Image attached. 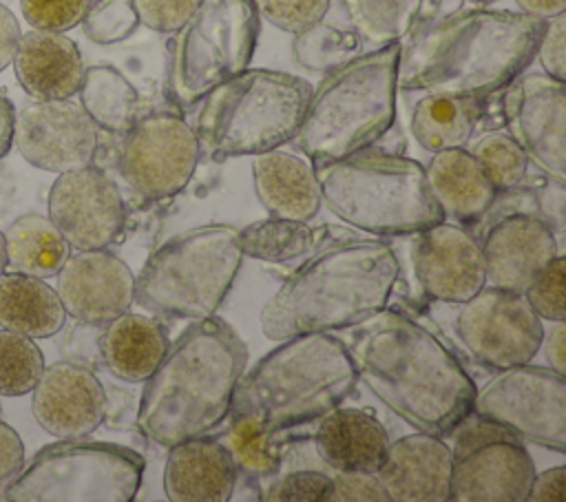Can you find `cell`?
Returning a JSON list of instances; mask_svg holds the SVG:
<instances>
[{
    "label": "cell",
    "mask_w": 566,
    "mask_h": 502,
    "mask_svg": "<svg viewBox=\"0 0 566 502\" xmlns=\"http://www.w3.org/2000/svg\"><path fill=\"white\" fill-rule=\"evenodd\" d=\"M312 93L298 75L245 69L217 84L199 102L195 135L203 157L226 161L292 142Z\"/></svg>",
    "instance_id": "ba28073f"
},
{
    "label": "cell",
    "mask_w": 566,
    "mask_h": 502,
    "mask_svg": "<svg viewBox=\"0 0 566 502\" xmlns=\"http://www.w3.org/2000/svg\"><path fill=\"white\" fill-rule=\"evenodd\" d=\"M4 248L7 265L13 272L38 279L55 276L71 254V245L62 232L49 217L38 212L20 215L9 223L4 232Z\"/></svg>",
    "instance_id": "1f68e13d"
},
{
    "label": "cell",
    "mask_w": 566,
    "mask_h": 502,
    "mask_svg": "<svg viewBox=\"0 0 566 502\" xmlns=\"http://www.w3.org/2000/svg\"><path fill=\"white\" fill-rule=\"evenodd\" d=\"M566 181L546 177V184L537 190V208L542 212V221L559 234L564 230V210H566Z\"/></svg>",
    "instance_id": "f907efd6"
},
{
    "label": "cell",
    "mask_w": 566,
    "mask_h": 502,
    "mask_svg": "<svg viewBox=\"0 0 566 502\" xmlns=\"http://www.w3.org/2000/svg\"><path fill=\"white\" fill-rule=\"evenodd\" d=\"M13 117H15V108L11 100L0 93V159L9 155L13 146Z\"/></svg>",
    "instance_id": "11a10c76"
},
{
    "label": "cell",
    "mask_w": 566,
    "mask_h": 502,
    "mask_svg": "<svg viewBox=\"0 0 566 502\" xmlns=\"http://www.w3.org/2000/svg\"><path fill=\"white\" fill-rule=\"evenodd\" d=\"M55 276L62 307L77 323L106 325L135 303V274L106 248L69 254Z\"/></svg>",
    "instance_id": "d6986e66"
},
{
    "label": "cell",
    "mask_w": 566,
    "mask_h": 502,
    "mask_svg": "<svg viewBox=\"0 0 566 502\" xmlns=\"http://www.w3.org/2000/svg\"><path fill=\"white\" fill-rule=\"evenodd\" d=\"M201 159L195 128L170 111L137 117L122 133L117 170L142 199L159 201L181 192Z\"/></svg>",
    "instance_id": "4fadbf2b"
},
{
    "label": "cell",
    "mask_w": 566,
    "mask_h": 502,
    "mask_svg": "<svg viewBox=\"0 0 566 502\" xmlns=\"http://www.w3.org/2000/svg\"><path fill=\"white\" fill-rule=\"evenodd\" d=\"M245 363V343L223 318L192 321L144 380L137 429L164 449L208 436L230 416Z\"/></svg>",
    "instance_id": "3957f363"
},
{
    "label": "cell",
    "mask_w": 566,
    "mask_h": 502,
    "mask_svg": "<svg viewBox=\"0 0 566 502\" xmlns=\"http://www.w3.org/2000/svg\"><path fill=\"white\" fill-rule=\"evenodd\" d=\"M243 263L239 228L206 223L150 252L135 276V303L148 314L199 321L228 296Z\"/></svg>",
    "instance_id": "9c48e42d"
},
{
    "label": "cell",
    "mask_w": 566,
    "mask_h": 502,
    "mask_svg": "<svg viewBox=\"0 0 566 502\" xmlns=\"http://www.w3.org/2000/svg\"><path fill=\"white\" fill-rule=\"evenodd\" d=\"M44 369L35 338L0 330V396H22L33 389Z\"/></svg>",
    "instance_id": "f35d334b"
},
{
    "label": "cell",
    "mask_w": 566,
    "mask_h": 502,
    "mask_svg": "<svg viewBox=\"0 0 566 502\" xmlns=\"http://www.w3.org/2000/svg\"><path fill=\"white\" fill-rule=\"evenodd\" d=\"M239 471L228 447L217 438H188L168 447L164 493L170 502H228Z\"/></svg>",
    "instance_id": "cb8c5ba5"
},
{
    "label": "cell",
    "mask_w": 566,
    "mask_h": 502,
    "mask_svg": "<svg viewBox=\"0 0 566 502\" xmlns=\"http://www.w3.org/2000/svg\"><path fill=\"white\" fill-rule=\"evenodd\" d=\"M66 323L57 292L38 276L0 274V327L29 338H51Z\"/></svg>",
    "instance_id": "f546056e"
},
{
    "label": "cell",
    "mask_w": 566,
    "mask_h": 502,
    "mask_svg": "<svg viewBox=\"0 0 566 502\" xmlns=\"http://www.w3.org/2000/svg\"><path fill=\"white\" fill-rule=\"evenodd\" d=\"M252 181L261 206L272 217L310 221L323 206L312 161L290 150L252 155Z\"/></svg>",
    "instance_id": "484cf974"
},
{
    "label": "cell",
    "mask_w": 566,
    "mask_h": 502,
    "mask_svg": "<svg viewBox=\"0 0 566 502\" xmlns=\"http://www.w3.org/2000/svg\"><path fill=\"white\" fill-rule=\"evenodd\" d=\"M325 208L347 226L376 237H407L444 221L424 166L376 144L340 159L312 164Z\"/></svg>",
    "instance_id": "52a82bcc"
},
{
    "label": "cell",
    "mask_w": 566,
    "mask_h": 502,
    "mask_svg": "<svg viewBox=\"0 0 566 502\" xmlns=\"http://www.w3.org/2000/svg\"><path fill=\"white\" fill-rule=\"evenodd\" d=\"M535 57L539 60L546 75L559 82L566 80V15L564 13H557L544 20Z\"/></svg>",
    "instance_id": "c3c4849f"
},
{
    "label": "cell",
    "mask_w": 566,
    "mask_h": 502,
    "mask_svg": "<svg viewBox=\"0 0 566 502\" xmlns=\"http://www.w3.org/2000/svg\"><path fill=\"white\" fill-rule=\"evenodd\" d=\"M27 462L24 445L18 431L0 420V500L4 498L7 487L18 478Z\"/></svg>",
    "instance_id": "681fc988"
},
{
    "label": "cell",
    "mask_w": 566,
    "mask_h": 502,
    "mask_svg": "<svg viewBox=\"0 0 566 502\" xmlns=\"http://www.w3.org/2000/svg\"><path fill=\"white\" fill-rule=\"evenodd\" d=\"M13 146L27 164L60 175L93 164L99 128L71 97L35 100L13 117Z\"/></svg>",
    "instance_id": "e0dca14e"
},
{
    "label": "cell",
    "mask_w": 566,
    "mask_h": 502,
    "mask_svg": "<svg viewBox=\"0 0 566 502\" xmlns=\"http://www.w3.org/2000/svg\"><path fill=\"white\" fill-rule=\"evenodd\" d=\"M11 64L18 84L33 100H69L80 91L84 77L77 44L57 31L22 33Z\"/></svg>",
    "instance_id": "d4e9b609"
},
{
    "label": "cell",
    "mask_w": 566,
    "mask_h": 502,
    "mask_svg": "<svg viewBox=\"0 0 566 502\" xmlns=\"http://www.w3.org/2000/svg\"><path fill=\"white\" fill-rule=\"evenodd\" d=\"M239 245L243 257L281 263L310 254L316 245V232L307 221L270 217L241 228Z\"/></svg>",
    "instance_id": "e575fe53"
},
{
    "label": "cell",
    "mask_w": 566,
    "mask_h": 502,
    "mask_svg": "<svg viewBox=\"0 0 566 502\" xmlns=\"http://www.w3.org/2000/svg\"><path fill=\"white\" fill-rule=\"evenodd\" d=\"M349 330L345 345L358 380L416 431L447 438L471 411L473 378L424 325L382 307Z\"/></svg>",
    "instance_id": "6da1fadb"
},
{
    "label": "cell",
    "mask_w": 566,
    "mask_h": 502,
    "mask_svg": "<svg viewBox=\"0 0 566 502\" xmlns=\"http://www.w3.org/2000/svg\"><path fill=\"white\" fill-rule=\"evenodd\" d=\"M411 265L420 290L433 301L464 303L486 285L482 245L447 221L413 234Z\"/></svg>",
    "instance_id": "ac0fdd59"
},
{
    "label": "cell",
    "mask_w": 566,
    "mask_h": 502,
    "mask_svg": "<svg viewBox=\"0 0 566 502\" xmlns=\"http://www.w3.org/2000/svg\"><path fill=\"white\" fill-rule=\"evenodd\" d=\"M259 29L261 18L252 0H199L168 44L170 102L192 108L217 84L245 71Z\"/></svg>",
    "instance_id": "30bf717a"
},
{
    "label": "cell",
    "mask_w": 566,
    "mask_h": 502,
    "mask_svg": "<svg viewBox=\"0 0 566 502\" xmlns=\"http://www.w3.org/2000/svg\"><path fill=\"white\" fill-rule=\"evenodd\" d=\"M464 2H471L473 7H491V4H495L497 0H464Z\"/></svg>",
    "instance_id": "680465c9"
},
{
    "label": "cell",
    "mask_w": 566,
    "mask_h": 502,
    "mask_svg": "<svg viewBox=\"0 0 566 502\" xmlns=\"http://www.w3.org/2000/svg\"><path fill=\"white\" fill-rule=\"evenodd\" d=\"M325 502H389V498L376 473L336 471Z\"/></svg>",
    "instance_id": "7dc6e473"
},
{
    "label": "cell",
    "mask_w": 566,
    "mask_h": 502,
    "mask_svg": "<svg viewBox=\"0 0 566 502\" xmlns=\"http://www.w3.org/2000/svg\"><path fill=\"white\" fill-rule=\"evenodd\" d=\"M506 133L539 172L566 181V95L564 82L546 73H522L502 88Z\"/></svg>",
    "instance_id": "9a60e30c"
},
{
    "label": "cell",
    "mask_w": 566,
    "mask_h": 502,
    "mask_svg": "<svg viewBox=\"0 0 566 502\" xmlns=\"http://www.w3.org/2000/svg\"><path fill=\"white\" fill-rule=\"evenodd\" d=\"M427 188L444 217L475 221L491 210L497 192L467 148L436 150L424 168Z\"/></svg>",
    "instance_id": "83f0119b"
},
{
    "label": "cell",
    "mask_w": 566,
    "mask_h": 502,
    "mask_svg": "<svg viewBox=\"0 0 566 502\" xmlns=\"http://www.w3.org/2000/svg\"><path fill=\"white\" fill-rule=\"evenodd\" d=\"M451 438V453L453 460L484 447L497 440H520L511 429H506L504 425L495 422L493 418H486L482 414H475L473 409L469 414H464L447 433Z\"/></svg>",
    "instance_id": "ee69618b"
},
{
    "label": "cell",
    "mask_w": 566,
    "mask_h": 502,
    "mask_svg": "<svg viewBox=\"0 0 566 502\" xmlns=\"http://www.w3.org/2000/svg\"><path fill=\"white\" fill-rule=\"evenodd\" d=\"M544 20L506 9H458L402 42L398 88L484 100L535 60Z\"/></svg>",
    "instance_id": "7a4b0ae2"
},
{
    "label": "cell",
    "mask_w": 566,
    "mask_h": 502,
    "mask_svg": "<svg viewBox=\"0 0 566 502\" xmlns=\"http://www.w3.org/2000/svg\"><path fill=\"white\" fill-rule=\"evenodd\" d=\"M7 270V248H4V232L0 230V274Z\"/></svg>",
    "instance_id": "6f0895ef"
},
{
    "label": "cell",
    "mask_w": 566,
    "mask_h": 502,
    "mask_svg": "<svg viewBox=\"0 0 566 502\" xmlns=\"http://www.w3.org/2000/svg\"><path fill=\"white\" fill-rule=\"evenodd\" d=\"M564 473H566L564 464L548 467L539 473L535 471L528 493H526V502H562L564 500Z\"/></svg>",
    "instance_id": "816d5d0a"
},
{
    "label": "cell",
    "mask_w": 566,
    "mask_h": 502,
    "mask_svg": "<svg viewBox=\"0 0 566 502\" xmlns=\"http://www.w3.org/2000/svg\"><path fill=\"white\" fill-rule=\"evenodd\" d=\"M20 35L22 31H20L18 18L9 7L0 2V73L13 62Z\"/></svg>",
    "instance_id": "db71d44e"
},
{
    "label": "cell",
    "mask_w": 566,
    "mask_h": 502,
    "mask_svg": "<svg viewBox=\"0 0 566 502\" xmlns=\"http://www.w3.org/2000/svg\"><path fill=\"white\" fill-rule=\"evenodd\" d=\"M495 192H509L528 172V157L522 146L504 130H489L469 150Z\"/></svg>",
    "instance_id": "74e56055"
},
{
    "label": "cell",
    "mask_w": 566,
    "mask_h": 502,
    "mask_svg": "<svg viewBox=\"0 0 566 502\" xmlns=\"http://www.w3.org/2000/svg\"><path fill=\"white\" fill-rule=\"evenodd\" d=\"M93 0H20L22 15L33 29L64 33L82 22Z\"/></svg>",
    "instance_id": "f6af8a7d"
},
{
    "label": "cell",
    "mask_w": 566,
    "mask_h": 502,
    "mask_svg": "<svg viewBox=\"0 0 566 502\" xmlns=\"http://www.w3.org/2000/svg\"><path fill=\"white\" fill-rule=\"evenodd\" d=\"M480 102L482 100L424 93L411 111V135L429 153L464 148L478 126Z\"/></svg>",
    "instance_id": "4dcf8cb0"
},
{
    "label": "cell",
    "mask_w": 566,
    "mask_h": 502,
    "mask_svg": "<svg viewBox=\"0 0 566 502\" xmlns=\"http://www.w3.org/2000/svg\"><path fill=\"white\" fill-rule=\"evenodd\" d=\"M272 436L274 433L261 429L254 420L230 414L223 445L228 447L239 475L270 478L279 471L281 451Z\"/></svg>",
    "instance_id": "8d00e7d4"
},
{
    "label": "cell",
    "mask_w": 566,
    "mask_h": 502,
    "mask_svg": "<svg viewBox=\"0 0 566 502\" xmlns=\"http://www.w3.org/2000/svg\"><path fill=\"white\" fill-rule=\"evenodd\" d=\"M564 261L566 257L559 252L553 261H548L535 279L524 290L526 301L535 310L542 321H564L566 318V285H564Z\"/></svg>",
    "instance_id": "60d3db41"
},
{
    "label": "cell",
    "mask_w": 566,
    "mask_h": 502,
    "mask_svg": "<svg viewBox=\"0 0 566 502\" xmlns=\"http://www.w3.org/2000/svg\"><path fill=\"white\" fill-rule=\"evenodd\" d=\"M400 51L402 42H391L358 53L312 88L294 135L312 164L367 148L394 126Z\"/></svg>",
    "instance_id": "8992f818"
},
{
    "label": "cell",
    "mask_w": 566,
    "mask_h": 502,
    "mask_svg": "<svg viewBox=\"0 0 566 502\" xmlns=\"http://www.w3.org/2000/svg\"><path fill=\"white\" fill-rule=\"evenodd\" d=\"M533 475L535 464L522 440H497L453 460L449 500L526 502Z\"/></svg>",
    "instance_id": "603a6c76"
},
{
    "label": "cell",
    "mask_w": 566,
    "mask_h": 502,
    "mask_svg": "<svg viewBox=\"0 0 566 502\" xmlns=\"http://www.w3.org/2000/svg\"><path fill=\"white\" fill-rule=\"evenodd\" d=\"M453 453L444 438L424 431L389 442L374 471L391 502H447Z\"/></svg>",
    "instance_id": "7402d4cb"
},
{
    "label": "cell",
    "mask_w": 566,
    "mask_h": 502,
    "mask_svg": "<svg viewBox=\"0 0 566 502\" xmlns=\"http://www.w3.org/2000/svg\"><path fill=\"white\" fill-rule=\"evenodd\" d=\"M261 20L285 33H298L314 22H321L332 0H252Z\"/></svg>",
    "instance_id": "b9f144b4"
},
{
    "label": "cell",
    "mask_w": 566,
    "mask_h": 502,
    "mask_svg": "<svg viewBox=\"0 0 566 502\" xmlns=\"http://www.w3.org/2000/svg\"><path fill=\"white\" fill-rule=\"evenodd\" d=\"M482 245L486 283L524 292L535 274L559 254L557 234L528 212H513L495 221Z\"/></svg>",
    "instance_id": "44dd1931"
},
{
    "label": "cell",
    "mask_w": 566,
    "mask_h": 502,
    "mask_svg": "<svg viewBox=\"0 0 566 502\" xmlns=\"http://www.w3.org/2000/svg\"><path fill=\"white\" fill-rule=\"evenodd\" d=\"M400 276L396 250L385 239H349L303 261L261 310V332L283 341L310 332L360 325L387 307Z\"/></svg>",
    "instance_id": "277c9868"
},
{
    "label": "cell",
    "mask_w": 566,
    "mask_h": 502,
    "mask_svg": "<svg viewBox=\"0 0 566 502\" xmlns=\"http://www.w3.org/2000/svg\"><path fill=\"white\" fill-rule=\"evenodd\" d=\"M139 451L99 440L62 438L42 447L7 487L9 502H130L144 480Z\"/></svg>",
    "instance_id": "8fae6325"
},
{
    "label": "cell",
    "mask_w": 566,
    "mask_h": 502,
    "mask_svg": "<svg viewBox=\"0 0 566 502\" xmlns=\"http://www.w3.org/2000/svg\"><path fill=\"white\" fill-rule=\"evenodd\" d=\"M460 305L455 332L480 365L497 372L531 363L542 349L544 321L524 292L484 285Z\"/></svg>",
    "instance_id": "5bb4252c"
},
{
    "label": "cell",
    "mask_w": 566,
    "mask_h": 502,
    "mask_svg": "<svg viewBox=\"0 0 566 502\" xmlns=\"http://www.w3.org/2000/svg\"><path fill=\"white\" fill-rule=\"evenodd\" d=\"M130 2L135 7L139 22L157 33H175L199 4V0H130Z\"/></svg>",
    "instance_id": "bcb514c9"
},
{
    "label": "cell",
    "mask_w": 566,
    "mask_h": 502,
    "mask_svg": "<svg viewBox=\"0 0 566 502\" xmlns=\"http://www.w3.org/2000/svg\"><path fill=\"white\" fill-rule=\"evenodd\" d=\"M108 398L99 378L84 365L57 360L44 365L31 389L35 422L55 438H84L106 418Z\"/></svg>",
    "instance_id": "ffe728a7"
},
{
    "label": "cell",
    "mask_w": 566,
    "mask_h": 502,
    "mask_svg": "<svg viewBox=\"0 0 566 502\" xmlns=\"http://www.w3.org/2000/svg\"><path fill=\"white\" fill-rule=\"evenodd\" d=\"M515 2L522 13L535 15L539 20H548L566 11V0H515Z\"/></svg>",
    "instance_id": "9f6ffc18"
},
{
    "label": "cell",
    "mask_w": 566,
    "mask_h": 502,
    "mask_svg": "<svg viewBox=\"0 0 566 502\" xmlns=\"http://www.w3.org/2000/svg\"><path fill=\"white\" fill-rule=\"evenodd\" d=\"M349 27L371 46L405 42L433 22V0H340Z\"/></svg>",
    "instance_id": "d6a6232c"
},
{
    "label": "cell",
    "mask_w": 566,
    "mask_h": 502,
    "mask_svg": "<svg viewBox=\"0 0 566 502\" xmlns=\"http://www.w3.org/2000/svg\"><path fill=\"white\" fill-rule=\"evenodd\" d=\"M475 414L493 418L520 440L562 453L566 449V376L531 363L497 369L480 389Z\"/></svg>",
    "instance_id": "7c38bea8"
},
{
    "label": "cell",
    "mask_w": 566,
    "mask_h": 502,
    "mask_svg": "<svg viewBox=\"0 0 566 502\" xmlns=\"http://www.w3.org/2000/svg\"><path fill=\"white\" fill-rule=\"evenodd\" d=\"M46 217L75 250L108 248L122 232L126 206L119 186L88 164L60 172L49 188Z\"/></svg>",
    "instance_id": "2e32d148"
},
{
    "label": "cell",
    "mask_w": 566,
    "mask_h": 502,
    "mask_svg": "<svg viewBox=\"0 0 566 502\" xmlns=\"http://www.w3.org/2000/svg\"><path fill=\"white\" fill-rule=\"evenodd\" d=\"M77 93L80 106L86 111L93 124L106 133L122 135L139 117L137 88L108 64L84 69Z\"/></svg>",
    "instance_id": "836d02e7"
},
{
    "label": "cell",
    "mask_w": 566,
    "mask_h": 502,
    "mask_svg": "<svg viewBox=\"0 0 566 502\" xmlns=\"http://www.w3.org/2000/svg\"><path fill=\"white\" fill-rule=\"evenodd\" d=\"M170 345L166 327L148 314L124 312L104 325L99 354L106 369L128 383H144Z\"/></svg>",
    "instance_id": "f1b7e54d"
},
{
    "label": "cell",
    "mask_w": 566,
    "mask_h": 502,
    "mask_svg": "<svg viewBox=\"0 0 566 502\" xmlns=\"http://www.w3.org/2000/svg\"><path fill=\"white\" fill-rule=\"evenodd\" d=\"M358 383L345 341L332 332L296 334L241 374L230 414L279 433L318 420L343 405Z\"/></svg>",
    "instance_id": "5b68a950"
},
{
    "label": "cell",
    "mask_w": 566,
    "mask_h": 502,
    "mask_svg": "<svg viewBox=\"0 0 566 502\" xmlns=\"http://www.w3.org/2000/svg\"><path fill=\"white\" fill-rule=\"evenodd\" d=\"M363 40L349 27H336L327 22H314L312 27L294 33L292 60L296 66L310 73H329L336 66L349 62L360 53Z\"/></svg>",
    "instance_id": "d590c367"
},
{
    "label": "cell",
    "mask_w": 566,
    "mask_h": 502,
    "mask_svg": "<svg viewBox=\"0 0 566 502\" xmlns=\"http://www.w3.org/2000/svg\"><path fill=\"white\" fill-rule=\"evenodd\" d=\"M539 347H544L548 367L559 374H566V323L564 321H551L548 332L544 330Z\"/></svg>",
    "instance_id": "f5cc1de1"
},
{
    "label": "cell",
    "mask_w": 566,
    "mask_h": 502,
    "mask_svg": "<svg viewBox=\"0 0 566 502\" xmlns=\"http://www.w3.org/2000/svg\"><path fill=\"white\" fill-rule=\"evenodd\" d=\"M314 445L325 464L334 471H376L389 447L382 422L358 407H334L321 416Z\"/></svg>",
    "instance_id": "4316f807"
},
{
    "label": "cell",
    "mask_w": 566,
    "mask_h": 502,
    "mask_svg": "<svg viewBox=\"0 0 566 502\" xmlns=\"http://www.w3.org/2000/svg\"><path fill=\"white\" fill-rule=\"evenodd\" d=\"M329 487L332 475L323 471H290L274 478L261 498L268 502H325Z\"/></svg>",
    "instance_id": "7bdbcfd3"
},
{
    "label": "cell",
    "mask_w": 566,
    "mask_h": 502,
    "mask_svg": "<svg viewBox=\"0 0 566 502\" xmlns=\"http://www.w3.org/2000/svg\"><path fill=\"white\" fill-rule=\"evenodd\" d=\"M80 24L91 42L115 44L133 35L139 18L130 0H93Z\"/></svg>",
    "instance_id": "ab89813d"
}]
</instances>
